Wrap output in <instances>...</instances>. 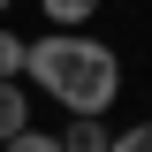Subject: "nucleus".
<instances>
[{
  "mask_svg": "<svg viewBox=\"0 0 152 152\" xmlns=\"http://www.w3.org/2000/svg\"><path fill=\"white\" fill-rule=\"evenodd\" d=\"M23 76H31L46 99H61L69 114H107L114 91H122V61L99 46V38H76V31H46L23 46Z\"/></svg>",
  "mask_w": 152,
  "mask_h": 152,
  "instance_id": "f257e3e1",
  "label": "nucleus"
},
{
  "mask_svg": "<svg viewBox=\"0 0 152 152\" xmlns=\"http://www.w3.org/2000/svg\"><path fill=\"white\" fill-rule=\"evenodd\" d=\"M61 152H114V137H107L99 114H76L69 129H61Z\"/></svg>",
  "mask_w": 152,
  "mask_h": 152,
  "instance_id": "f03ea898",
  "label": "nucleus"
},
{
  "mask_svg": "<svg viewBox=\"0 0 152 152\" xmlns=\"http://www.w3.org/2000/svg\"><path fill=\"white\" fill-rule=\"evenodd\" d=\"M23 129H31V99H23V84H0V145Z\"/></svg>",
  "mask_w": 152,
  "mask_h": 152,
  "instance_id": "7ed1b4c3",
  "label": "nucleus"
},
{
  "mask_svg": "<svg viewBox=\"0 0 152 152\" xmlns=\"http://www.w3.org/2000/svg\"><path fill=\"white\" fill-rule=\"evenodd\" d=\"M38 8H46V23H61V31H76V23L99 15V0H38Z\"/></svg>",
  "mask_w": 152,
  "mask_h": 152,
  "instance_id": "20e7f679",
  "label": "nucleus"
},
{
  "mask_svg": "<svg viewBox=\"0 0 152 152\" xmlns=\"http://www.w3.org/2000/svg\"><path fill=\"white\" fill-rule=\"evenodd\" d=\"M15 76H23V38L0 31V84H15Z\"/></svg>",
  "mask_w": 152,
  "mask_h": 152,
  "instance_id": "39448f33",
  "label": "nucleus"
},
{
  "mask_svg": "<svg viewBox=\"0 0 152 152\" xmlns=\"http://www.w3.org/2000/svg\"><path fill=\"white\" fill-rule=\"evenodd\" d=\"M0 152H61V137H46V129H23V137H8Z\"/></svg>",
  "mask_w": 152,
  "mask_h": 152,
  "instance_id": "423d86ee",
  "label": "nucleus"
},
{
  "mask_svg": "<svg viewBox=\"0 0 152 152\" xmlns=\"http://www.w3.org/2000/svg\"><path fill=\"white\" fill-rule=\"evenodd\" d=\"M114 152H152V122H137V129H122V137H114Z\"/></svg>",
  "mask_w": 152,
  "mask_h": 152,
  "instance_id": "0eeeda50",
  "label": "nucleus"
},
{
  "mask_svg": "<svg viewBox=\"0 0 152 152\" xmlns=\"http://www.w3.org/2000/svg\"><path fill=\"white\" fill-rule=\"evenodd\" d=\"M0 8H8V0H0Z\"/></svg>",
  "mask_w": 152,
  "mask_h": 152,
  "instance_id": "6e6552de",
  "label": "nucleus"
}]
</instances>
